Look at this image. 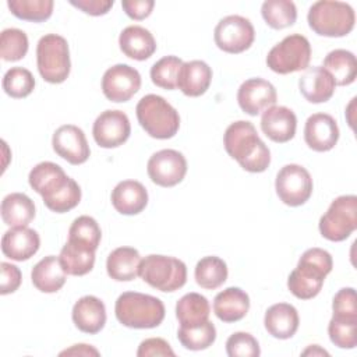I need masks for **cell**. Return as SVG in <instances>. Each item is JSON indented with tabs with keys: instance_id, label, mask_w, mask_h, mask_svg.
Wrapping results in <instances>:
<instances>
[{
	"instance_id": "6da1fadb",
	"label": "cell",
	"mask_w": 357,
	"mask_h": 357,
	"mask_svg": "<svg viewBox=\"0 0 357 357\" xmlns=\"http://www.w3.org/2000/svg\"><path fill=\"white\" fill-rule=\"evenodd\" d=\"M223 145L227 155L250 173H262L271 165V151L251 121L231 123L225 131Z\"/></svg>"
},
{
	"instance_id": "7a4b0ae2",
	"label": "cell",
	"mask_w": 357,
	"mask_h": 357,
	"mask_svg": "<svg viewBox=\"0 0 357 357\" xmlns=\"http://www.w3.org/2000/svg\"><path fill=\"white\" fill-rule=\"evenodd\" d=\"M333 266L332 255L318 247L308 248L303 252L297 266L287 278L290 293L300 300H310L319 294L326 275Z\"/></svg>"
},
{
	"instance_id": "3957f363",
	"label": "cell",
	"mask_w": 357,
	"mask_h": 357,
	"mask_svg": "<svg viewBox=\"0 0 357 357\" xmlns=\"http://www.w3.org/2000/svg\"><path fill=\"white\" fill-rule=\"evenodd\" d=\"M165 305L160 298L138 291H126L114 305L117 321L132 329H152L165 319Z\"/></svg>"
},
{
	"instance_id": "277c9868",
	"label": "cell",
	"mask_w": 357,
	"mask_h": 357,
	"mask_svg": "<svg viewBox=\"0 0 357 357\" xmlns=\"http://www.w3.org/2000/svg\"><path fill=\"white\" fill-rule=\"evenodd\" d=\"M137 119L145 132L156 139L173 138L180 128L178 112L162 96L149 93L135 107Z\"/></svg>"
},
{
	"instance_id": "5b68a950",
	"label": "cell",
	"mask_w": 357,
	"mask_h": 357,
	"mask_svg": "<svg viewBox=\"0 0 357 357\" xmlns=\"http://www.w3.org/2000/svg\"><path fill=\"white\" fill-rule=\"evenodd\" d=\"M307 21L319 36L342 38L353 31L356 14L347 3L319 0L310 7Z\"/></svg>"
},
{
	"instance_id": "8992f818",
	"label": "cell",
	"mask_w": 357,
	"mask_h": 357,
	"mask_svg": "<svg viewBox=\"0 0 357 357\" xmlns=\"http://www.w3.org/2000/svg\"><path fill=\"white\" fill-rule=\"evenodd\" d=\"M36 64L40 77L46 82H64L71 70L67 40L57 33H47L42 36L36 46Z\"/></svg>"
},
{
	"instance_id": "52a82bcc",
	"label": "cell",
	"mask_w": 357,
	"mask_h": 357,
	"mask_svg": "<svg viewBox=\"0 0 357 357\" xmlns=\"http://www.w3.org/2000/svg\"><path fill=\"white\" fill-rule=\"evenodd\" d=\"M139 276L151 287L172 293L185 284L187 266L178 258L151 254L141 261Z\"/></svg>"
},
{
	"instance_id": "ba28073f",
	"label": "cell",
	"mask_w": 357,
	"mask_h": 357,
	"mask_svg": "<svg viewBox=\"0 0 357 357\" xmlns=\"http://www.w3.org/2000/svg\"><path fill=\"white\" fill-rule=\"evenodd\" d=\"M311 45L304 35L291 33L276 43L266 56V66L276 74H290L308 68Z\"/></svg>"
},
{
	"instance_id": "9c48e42d",
	"label": "cell",
	"mask_w": 357,
	"mask_h": 357,
	"mask_svg": "<svg viewBox=\"0 0 357 357\" xmlns=\"http://www.w3.org/2000/svg\"><path fill=\"white\" fill-rule=\"evenodd\" d=\"M321 236L329 241H343L357 229V197L335 198L318 223Z\"/></svg>"
},
{
	"instance_id": "30bf717a",
	"label": "cell",
	"mask_w": 357,
	"mask_h": 357,
	"mask_svg": "<svg viewBox=\"0 0 357 357\" xmlns=\"http://www.w3.org/2000/svg\"><path fill=\"white\" fill-rule=\"evenodd\" d=\"M312 187L311 174L301 165H284L276 174V194L289 206L304 205L312 194Z\"/></svg>"
},
{
	"instance_id": "8fae6325",
	"label": "cell",
	"mask_w": 357,
	"mask_h": 357,
	"mask_svg": "<svg viewBox=\"0 0 357 357\" xmlns=\"http://www.w3.org/2000/svg\"><path fill=\"white\" fill-rule=\"evenodd\" d=\"M213 39L220 50L238 54L251 47L255 39V29L248 18L227 15L215 26Z\"/></svg>"
},
{
	"instance_id": "7c38bea8",
	"label": "cell",
	"mask_w": 357,
	"mask_h": 357,
	"mask_svg": "<svg viewBox=\"0 0 357 357\" xmlns=\"http://www.w3.org/2000/svg\"><path fill=\"white\" fill-rule=\"evenodd\" d=\"M146 172L156 185L174 187L185 177L187 160L176 149H162L149 158Z\"/></svg>"
},
{
	"instance_id": "4fadbf2b",
	"label": "cell",
	"mask_w": 357,
	"mask_h": 357,
	"mask_svg": "<svg viewBox=\"0 0 357 357\" xmlns=\"http://www.w3.org/2000/svg\"><path fill=\"white\" fill-rule=\"evenodd\" d=\"M141 88V75L128 64H116L107 68L102 78L103 95L114 103L130 100Z\"/></svg>"
},
{
	"instance_id": "5bb4252c",
	"label": "cell",
	"mask_w": 357,
	"mask_h": 357,
	"mask_svg": "<svg viewBox=\"0 0 357 357\" xmlns=\"http://www.w3.org/2000/svg\"><path fill=\"white\" fill-rule=\"evenodd\" d=\"M131 134V124L128 116L121 110L102 112L92 127L95 142L100 148H117L123 145Z\"/></svg>"
},
{
	"instance_id": "9a60e30c",
	"label": "cell",
	"mask_w": 357,
	"mask_h": 357,
	"mask_svg": "<svg viewBox=\"0 0 357 357\" xmlns=\"http://www.w3.org/2000/svg\"><path fill=\"white\" fill-rule=\"evenodd\" d=\"M52 146L60 158L71 165H82L91 155L84 131L74 124L60 126L53 132Z\"/></svg>"
},
{
	"instance_id": "2e32d148",
	"label": "cell",
	"mask_w": 357,
	"mask_h": 357,
	"mask_svg": "<svg viewBox=\"0 0 357 357\" xmlns=\"http://www.w3.org/2000/svg\"><path fill=\"white\" fill-rule=\"evenodd\" d=\"M276 99L278 93L275 86L269 81L258 77L244 81L237 91L238 106L250 116L264 113L276 103Z\"/></svg>"
},
{
	"instance_id": "e0dca14e",
	"label": "cell",
	"mask_w": 357,
	"mask_h": 357,
	"mask_svg": "<svg viewBox=\"0 0 357 357\" xmlns=\"http://www.w3.org/2000/svg\"><path fill=\"white\" fill-rule=\"evenodd\" d=\"M339 139L336 120L328 113L311 114L304 126V141L315 152L331 151Z\"/></svg>"
},
{
	"instance_id": "ac0fdd59",
	"label": "cell",
	"mask_w": 357,
	"mask_h": 357,
	"mask_svg": "<svg viewBox=\"0 0 357 357\" xmlns=\"http://www.w3.org/2000/svg\"><path fill=\"white\" fill-rule=\"evenodd\" d=\"M297 128V117L294 112L286 106H271L261 117L262 132L273 142H289Z\"/></svg>"
},
{
	"instance_id": "d6986e66",
	"label": "cell",
	"mask_w": 357,
	"mask_h": 357,
	"mask_svg": "<svg viewBox=\"0 0 357 357\" xmlns=\"http://www.w3.org/2000/svg\"><path fill=\"white\" fill-rule=\"evenodd\" d=\"M40 245V238L36 230L24 227H11L3 234L1 251L14 261H26L33 257Z\"/></svg>"
},
{
	"instance_id": "ffe728a7",
	"label": "cell",
	"mask_w": 357,
	"mask_h": 357,
	"mask_svg": "<svg viewBox=\"0 0 357 357\" xmlns=\"http://www.w3.org/2000/svg\"><path fill=\"white\" fill-rule=\"evenodd\" d=\"M336 84L332 75L322 66H312L305 68L298 79L300 93L310 103L328 102L335 93Z\"/></svg>"
},
{
	"instance_id": "44dd1931",
	"label": "cell",
	"mask_w": 357,
	"mask_h": 357,
	"mask_svg": "<svg viewBox=\"0 0 357 357\" xmlns=\"http://www.w3.org/2000/svg\"><path fill=\"white\" fill-rule=\"evenodd\" d=\"M71 317L74 325L81 332L95 335L100 332L106 324V307L100 298L84 296L74 304Z\"/></svg>"
},
{
	"instance_id": "7402d4cb",
	"label": "cell",
	"mask_w": 357,
	"mask_h": 357,
	"mask_svg": "<svg viewBox=\"0 0 357 357\" xmlns=\"http://www.w3.org/2000/svg\"><path fill=\"white\" fill-rule=\"evenodd\" d=\"M70 177L66 172L53 162H40L32 167L28 176L29 185L35 190L42 199H47L53 197L57 191H60L67 183Z\"/></svg>"
},
{
	"instance_id": "603a6c76",
	"label": "cell",
	"mask_w": 357,
	"mask_h": 357,
	"mask_svg": "<svg viewBox=\"0 0 357 357\" xmlns=\"http://www.w3.org/2000/svg\"><path fill=\"white\" fill-rule=\"evenodd\" d=\"M112 205L121 215H138L148 204V191L137 180H123L112 191Z\"/></svg>"
},
{
	"instance_id": "cb8c5ba5",
	"label": "cell",
	"mask_w": 357,
	"mask_h": 357,
	"mask_svg": "<svg viewBox=\"0 0 357 357\" xmlns=\"http://www.w3.org/2000/svg\"><path fill=\"white\" fill-rule=\"evenodd\" d=\"M300 318L296 307L287 303L271 305L264 317V325L268 333L276 339H290L298 329Z\"/></svg>"
},
{
	"instance_id": "d4e9b609",
	"label": "cell",
	"mask_w": 357,
	"mask_h": 357,
	"mask_svg": "<svg viewBox=\"0 0 357 357\" xmlns=\"http://www.w3.org/2000/svg\"><path fill=\"white\" fill-rule=\"evenodd\" d=\"M212 81V70L202 60H191L183 63L178 78L177 88L190 98H197L204 95Z\"/></svg>"
},
{
	"instance_id": "484cf974",
	"label": "cell",
	"mask_w": 357,
	"mask_h": 357,
	"mask_svg": "<svg viewBox=\"0 0 357 357\" xmlns=\"http://www.w3.org/2000/svg\"><path fill=\"white\" fill-rule=\"evenodd\" d=\"M119 46L127 57L138 61L149 59L156 52V40L153 35L139 25L124 28L119 36Z\"/></svg>"
},
{
	"instance_id": "4316f807",
	"label": "cell",
	"mask_w": 357,
	"mask_h": 357,
	"mask_svg": "<svg viewBox=\"0 0 357 357\" xmlns=\"http://www.w3.org/2000/svg\"><path fill=\"white\" fill-rule=\"evenodd\" d=\"M250 310V297L240 287H227L216 294L213 300V312L223 322H237L243 319Z\"/></svg>"
},
{
	"instance_id": "83f0119b",
	"label": "cell",
	"mask_w": 357,
	"mask_h": 357,
	"mask_svg": "<svg viewBox=\"0 0 357 357\" xmlns=\"http://www.w3.org/2000/svg\"><path fill=\"white\" fill-rule=\"evenodd\" d=\"M31 279L39 291L56 293L64 286L67 280V272L64 271L59 257L47 255L32 268Z\"/></svg>"
},
{
	"instance_id": "f1b7e54d",
	"label": "cell",
	"mask_w": 357,
	"mask_h": 357,
	"mask_svg": "<svg viewBox=\"0 0 357 357\" xmlns=\"http://www.w3.org/2000/svg\"><path fill=\"white\" fill-rule=\"evenodd\" d=\"M141 255L132 247H119L106 259L107 275L117 282H130L139 276Z\"/></svg>"
},
{
	"instance_id": "f546056e",
	"label": "cell",
	"mask_w": 357,
	"mask_h": 357,
	"mask_svg": "<svg viewBox=\"0 0 357 357\" xmlns=\"http://www.w3.org/2000/svg\"><path fill=\"white\" fill-rule=\"evenodd\" d=\"M95 248L68 240L60 251V262L67 272L73 276H84L89 273L95 265Z\"/></svg>"
},
{
	"instance_id": "4dcf8cb0",
	"label": "cell",
	"mask_w": 357,
	"mask_h": 357,
	"mask_svg": "<svg viewBox=\"0 0 357 357\" xmlns=\"http://www.w3.org/2000/svg\"><path fill=\"white\" fill-rule=\"evenodd\" d=\"M1 219L10 227L28 226L35 218L33 201L22 192H11L1 201Z\"/></svg>"
},
{
	"instance_id": "1f68e13d",
	"label": "cell",
	"mask_w": 357,
	"mask_h": 357,
	"mask_svg": "<svg viewBox=\"0 0 357 357\" xmlns=\"http://www.w3.org/2000/svg\"><path fill=\"white\" fill-rule=\"evenodd\" d=\"M333 78L336 85L344 86L356 81L357 61L356 56L346 49H335L326 54L322 66Z\"/></svg>"
},
{
	"instance_id": "d6a6232c",
	"label": "cell",
	"mask_w": 357,
	"mask_h": 357,
	"mask_svg": "<svg viewBox=\"0 0 357 357\" xmlns=\"http://www.w3.org/2000/svg\"><path fill=\"white\" fill-rule=\"evenodd\" d=\"M209 301L199 293H187L176 304V318L181 326L199 325L209 319Z\"/></svg>"
},
{
	"instance_id": "836d02e7",
	"label": "cell",
	"mask_w": 357,
	"mask_h": 357,
	"mask_svg": "<svg viewBox=\"0 0 357 357\" xmlns=\"http://www.w3.org/2000/svg\"><path fill=\"white\" fill-rule=\"evenodd\" d=\"M226 262L215 255L201 258L195 265V282L198 286L206 290H215L220 287L227 279Z\"/></svg>"
},
{
	"instance_id": "e575fe53",
	"label": "cell",
	"mask_w": 357,
	"mask_h": 357,
	"mask_svg": "<svg viewBox=\"0 0 357 357\" xmlns=\"http://www.w3.org/2000/svg\"><path fill=\"white\" fill-rule=\"evenodd\" d=\"M261 14L268 26L284 29L297 20L296 4L290 0H266L261 6Z\"/></svg>"
},
{
	"instance_id": "d590c367",
	"label": "cell",
	"mask_w": 357,
	"mask_h": 357,
	"mask_svg": "<svg viewBox=\"0 0 357 357\" xmlns=\"http://www.w3.org/2000/svg\"><path fill=\"white\" fill-rule=\"evenodd\" d=\"M177 339L181 346L188 350H205L213 344L216 339V328L209 319L194 326L180 325L177 331Z\"/></svg>"
},
{
	"instance_id": "8d00e7d4",
	"label": "cell",
	"mask_w": 357,
	"mask_h": 357,
	"mask_svg": "<svg viewBox=\"0 0 357 357\" xmlns=\"http://www.w3.org/2000/svg\"><path fill=\"white\" fill-rule=\"evenodd\" d=\"M7 6L13 15L22 21L43 22L52 17L53 0H8Z\"/></svg>"
},
{
	"instance_id": "74e56055",
	"label": "cell",
	"mask_w": 357,
	"mask_h": 357,
	"mask_svg": "<svg viewBox=\"0 0 357 357\" xmlns=\"http://www.w3.org/2000/svg\"><path fill=\"white\" fill-rule=\"evenodd\" d=\"M183 66V60L177 56H165L151 67L152 82L163 89L173 91L177 88L178 71Z\"/></svg>"
},
{
	"instance_id": "f35d334b",
	"label": "cell",
	"mask_w": 357,
	"mask_h": 357,
	"mask_svg": "<svg viewBox=\"0 0 357 357\" xmlns=\"http://www.w3.org/2000/svg\"><path fill=\"white\" fill-rule=\"evenodd\" d=\"M35 78L32 73L24 67H11L3 77V89L14 99L26 98L32 93Z\"/></svg>"
},
{
	"instance_id": "ab89813d",
	"label": "cell",
	"mask_w": 357,
	"mask_h": 357,
	"mask_svg": "<svg viewBox=\"0 0 357 357\" xmlns=\"http://www.w3.org/2000/svg\"><path fill=\"white\" fill-rule=\"evenodd\" d=\"M28 36L18 28H7L0 35V56L4 61H18L28 52Z\"/></svg>"
},
{
	"instance_id": "60d3db41",
	"label": "cell",
	"mask_w": 357,
	"mask_h": 357,
	"mask_svg": "<svg viewBox=\"0 0 357 357\" xmlns=\"http://www.w3.org/2000/svg\"><path fill=\"white\" fill-rule=\"evenodd\" d=\"M328 333L331 342L339 349H354L357 346V318L332 317Z\"/></svg>"
},
{
	"instance_id": "b9f144b4",
	"label": "cell",
	"mask_w": 357,
	"mask_h": 357,
	"mask_svg": "<svg viewBox=\"0 0 357 357\" xmlns=\"http://www.w3.org/2000/svg\"><path fill=\"white\" fill-rule=\"evenodd\" d=\"M100 238H102V230L98 222L88 215H82L74 219L68 229V240L86 244L95 250H98Z\"/></svg>"
},
{
	"instance_id": "7bdbcfd3",
	"label": "cell",
	"mask_w": 357,
	"mask_h": 357,
	"mask_svg": "<svg viewBox=\"0 0 357 357\" xmlns=\"http://www.w3.org/2000/svg\"><path fill=\"white\" fill-rule=\"evenodd\" d=\"M81 201V188L78 183L70 177L68 183L57 191L53 197L43 201V204L56 213H64L74 209Z\"/></svg>"
},
{
	"instance_id": "ee69618b",
	"label": "cell",
	"mask_w": 357,
	"mask_h": 357,
	"mask_svg": "<svg viewBox=\"0 0 357 357\" xmlns=\"http://www.w3.org/2000/svg\"><path fill=\"white\" fill-rule=\"evenodd\" d=\"M229 357H258L261 354L258 340L248 332H234L226 340Z\"/></svg>"
},
{
	"instance_id": "f6af8a7d",
	"label": "cell",
	"mask_w": 357,
	"mask_h": 357,
	"mask_svg": "<svg viewBox=\"0 0 357 357\" xmlns=\"http://www.w3.org/2000/svg\"><path fill=\"white\" fill-rule=\"evenodd\" d=\"M332 317L337 318H357L356 290L353 287L340 289L332 301Z\"/></svg>"
},
{
	"instance_id": "bcb514c9",
	"label": "cell",
	"mask_w": 357,
	"mask_h": 357,
	"mask_svg": "<svg viewBox=\"0 0 357 357\" xmlns=\"http://www.w3.org/2000/svg\"><path fill=\"white\" fill-rule=\"evenodd\" d=\"M138 357H151V356H170L174 357V351L170 344L162 337H148L142 340L137 350Z\"/></svg>"
},
{
	"instance_id": "7dc6e473",
	"label": "cell",
	"mask_w": 357,
	"mask_h": 357,
	"mask_svg": "<svg viewBox=\"0 0 357 357\" xmlns=\"http://www.w3.org/2000/svg\"><path fill=\"white\" fill-rule=\"evenodd\" d=\"M1 271V283H0V293L3 296L14 293L22 280V275L18 266L10 264V262H1L0 264Z\"/></svg>"
},
{
	"instance_id": "c3c4849f",
	"label": "cell",
	"mask_w": 357,
	"mask_h": 357,
	"mask_svg": "<svg viewBox=\"0 0 357 357\" xmlns=\"http://www.w3.org/2000/svg\"><path fill=\"white\" fill-rule=\"evenodd\" d=\"M121 7L130 18L141 21L151 15L155 7V1L153 0H123Z\"/></svg>"
},
{
	"instance_id": "681fc988",
	"label": "cell",
	"mask_w": 357,
	"mask_h": 357,
	"mask_svg": "<svg viewBox=\"0 0 357 357\" xmlns=\"http://www.w3.org/2000/svg\"><path fill=\"white\" fill-rule=\"evenodd\" d=\"M70 4L81 10L85 14L99 17L110 11L114 1L113 0H70Z\"/></svg>"
},
{
	"instance_id": "f907efd6",
	"label": "cell",
	"mask_w": 357,
	"mask_h": 357,
	"mask_svg": "<svg viewBox=\"0 0 357 357\" xmlns=\"http://www.w3.org/2000/svg\"><path fill=\"white\" fill-rule=\"evenodd\" d=\"M60 356H99V351L91 344L79 343V344H73L70 349L60 351Z\"/></svg>"
},
{
	"instance_id": "816d5d0a",
	"label": "cell",
	"mask_w": 357,
	"mask_h": 357,
	"mask_svg": "<svg viewBox=\"0 0 357 357\" xmlns=\"http://www.w3.org/2000/svg\"><path fill=\"white\" fill-rule=\"evenodd\" d=\"M303 356H329V353L324 349H321L318 344H311L308 346L303 353Z\"/></svg>"
}]
</instances>
